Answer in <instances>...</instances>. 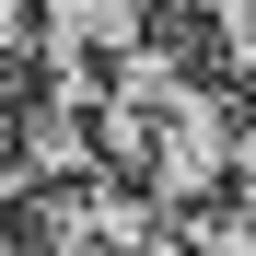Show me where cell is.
I'll use <instances>...</instances> for the list:
<instances>
[{
  "label": "cell",
  "mask_w": 256,
  "mask_h": 256,
  "mask_svg": "<svg viewBox=\"0 0 256 256\" xmlns=\"http://www.w3.org/2000/svg\"><path fill=\"white\" fill-rule=\"evenodd\" d=\"M35 198V233L47 256H198L186 222L140 186H105V175H70V186H24Z\"/></svg>",
  "instance_id": "obj_1"
},
{
  "label": "cell",
  "mask_w": 256,
  "mask_h": 256,
  "mask_svg": "<svg viewBox=\"0 0 256 256\" xmlns=\"http://www.w3.org/2000/svg\"><path fill=\"white\" fill-rule=\"evenodd\" d=\"M210 12V47H222V82L256 94V0H198Z\"/></svg>",
  "instance_id": "obj_2"
}]
</instances>
